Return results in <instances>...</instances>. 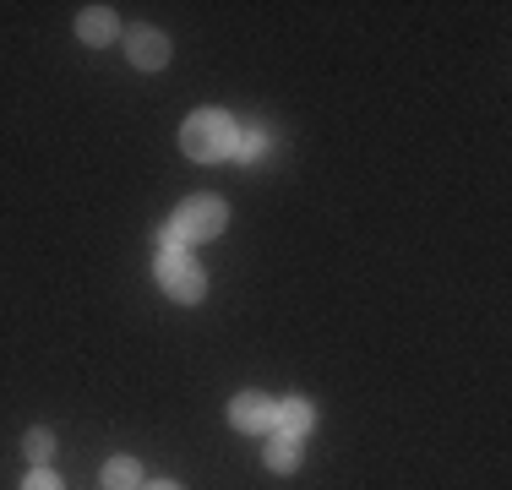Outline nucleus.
<instances>
[{"mask_svg":"<svg viewBox=\"0 0 512 490\" xmlns=\"http://www.w3.org/2000/svg\"><path fill=\"white\" fill-rule=\"evenodd\" d=\"M22 490H66V485H60V480H55L50 469H33L28 480H22Z\"/></svg>","mask_w":512,"mask_h":490,"instance_id":"12","label":"nucleus"},{"mask_svg":"<svg viewBox=\"0 0 512 490\" xmlns=\"http://www.w3.org/2000/svg\"><path fill=\"white\" fill-rule=\"evenodd\" d=\"M278 420V398H267V392H235V403H229V425L246 436H267Z\"/></svg>","mask_w":512,"mask_h":490,"instance_id":"4","label":"nucleus"},{"mask_svg":"<svg viewBox=\"0 0 512 490\" xmlns=\"http://www.w3.org/2000/svg\"><path fill=\"white\" fill-rule=\"evenodd\" d=\"M77 39L88 44V49H104V44H115V39H120V22H115V11H109V6H82V11H77Z\"/></svg>","mask_w":512,"mask_h":490,"instance_id":"6","label":"nucleus"},{"mask_svg":"<svg viewBox=\"0 0 512 490\" xmlns=\"http://www.w3.org/2000/svg\"><path fill=\"white\" fill-rule=\"evenodd\" d=\"M224 224H229V207L218 202V196H191V202L175 213V229H180V240H186V245L224 235Z\"/></svg>","mask_w":512,"mask_h":490,"instance_id":"3","label":"nucleus"},{"mask_svg":"<svg viewBox=\"0 0 512 490\" xmlns=\"http://www.w3.org/2000/svg\"><path fill=\"white\" fill-rule=\"evenodd\" d=\"M235 120L224 115V109H197V115L186 120V131H180V147H186V158H197V164H218V158H235Z\"/></svg>","mask_w":512,"mask_h":490,"instance_id":"1","label":"nucleus"},{"mask_svg":"<svg viewBox=\"0 0 512 490\" xmlns=\"http://www.w3.org/2000/svg\"><path fill=\"white\" fill-rule=\"evenodd\" d=\"M142 490H180L175 480H158V485H142Z\"/></svg>","mask_w":512,"mask_h":490,"instance_id":"13","label":"nucleus"},{"mask_svg":"<svg viewBox=\"0 0 512 490\" xmlns=\"http://www.w3.org/2000/svg\"><path fill=\"white\" fill-rule=\"evenodd\" d=\"M126 55L137 71H164L169 66V39L158 28H131L126 33Z\"/></svg>","mask_w":512,"mask_h":490,"instance_id":"5","label":"nucleus"},{"mask_svg":"<svg viewBox=\"0 0 512 490\" xmlns=\"http://www.w3.org/2000/svg\"><path fill=\"white\" fill-rule=\"evenodd\" d=\"M267 153V137H262V131H246V137H235V158H246V164H251V158H262Z\"/></svg>","mask_w":512,"mask_h":490,"instance_id":"11","label":"nucleus"},{"mask_svg":"<svg viewBox=\"0 0 512 490\" xmlns=\"http://www.w3.org/2000/svg\"><path fill=\"white\" fill-rule=\"evenodd\" d=\"M262 463H267L273 474H295L300 463H306V441H300V436H284V431H267Z\"/></svg>","mask_w":512,"mask_h":490,"instance_id":"7","label":"nucleus"},{"mask_svg":"<svg viewBox=\"0 0 512 490\" xmlns=\"http://www.w3.org/2000/svg\"><path fill=\"white\" fill-rule=\"evenodd\" d=\"M311 425H316V403H311V398H278V420H273V431L306 441V436H311Z\"/></svg>","mask_w":512,"mask_h":490,"instance_id":"8","label":"nucleus"},{"mask_svg":"<svg viewBox=\"0 0 512 490\" xmlns=\"http://www.w3.org/2000/svg\"><path fill=\"white\" fill-rule=\"evenodd\" d=\"M22 452H28V463H33V469H50V458H55V431L33 425V431L22 436Z\"/></svg>","mask_w":512,"mask_h":490,"instance_id":"10","label":"nucleus"},{"mask_svg":"<svg viewBox=\"0 0 512 490\" xmlns=\"http://www.w3.org/2000/svg\"><path fill=\"white\" fill-rule=\"evenodd\" d=\"M158 284H164V294H175L180 305H197L202 294H207V278H202V267L191 262L186 251H158Z\"/></svg>","mask_w":512,"mask_h":490,"instance_id":"2","label":"nucleus"},{"mask_svg":"<svg viewBox=\"0 0 512 490\" xmlns=\"http://www.w3.org/2000/svg\"><path fill=\"white\" fill-rule=\"evenodd\" d=\"M104 485L109 490H142L148 480H142V463L137 458H109L104 463Z\"/></svg>","mask_w":512,"mask_h":490,"instance_id":"9","label":"nucleus"}]
</instances>
